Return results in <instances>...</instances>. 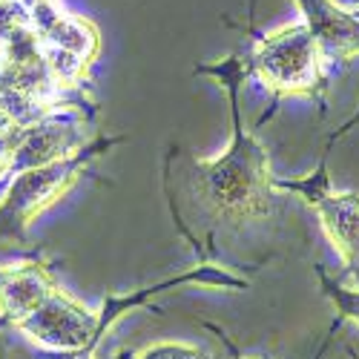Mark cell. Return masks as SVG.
I'll list each match as a JSON object with an SVG mask.
<instances>
[{
  "mask_svg": "<svg viewBox=\"0 0 359 359\" xmlns=\"http://www.w3.org/2000/svg\"><path fill=\"white\" fill-rule=\"evenodd\" d=\"M196 75H213L224 86L233 124L230 144L219 158L187 156L184 167H178V184L190 216L178 224L187 236L204 227L210 242L216 230L242 233L256 222L271 219L282 196L273 184L276 175L271 172V153L242 118V83L248 78V64L238 55H230L222 64L198 67Z\"/></svg>",
  "mask_w": 359,
  "mask_h": 359,
  "instance_id": "cell-1",
  "label": "cell"
},
{
  "mask_svg": "<svg viewBox=\"0 0 359 359\" xmlns=\"http://www.w3.org/2000/svg\"><path fill=\"white\" fill-rule=\"evenodd\" d=\"M72 93L57 81L23 0L0 4V112L29 127L69 104Z\"/></svg>",
  "mask_w": 359,
  "mask_h": 359,
  "instance_id": "cell-2",
  "label": "cell"
},
{
  "mask_svg": "<svg viewBox=\"0 0 359 359\" xmlns=\"http://www.w3.org/2000/svg\"><path fill=\"white\" fill-rule=\"evenodd\" d=\"M248 75H253L273 101L308 98L325 112V61L305 23H285L253 41L248 57Z\"/></svg>",
  "mask_w": 359,
  "mask_h": 359,
  "instance_id": "cell-3",
  "label": "cell"
},
{
  "mask_svg": "<svg viewBox=\"0 0 359 359\" xmlns=\"http://www.w3.org/2000/svg\"><path fill=\"white\" fill-rule=\"evenodd\" d=\"M124 141L127 135H98L72 158L12 175L9 187L0 196V236L15 238V242H26V233L32 227V222L78 184V178L89 170V164L98 161L112 147Z\"/></svg>",
  "mask_w": 359,
  "mask_h": 359,
  "instance_id": "cell-4",
  "label": "cell"
},
{
  "mask_svg": "<svg viewBox=\"0 0 359 359\" xmlns=\"http://www.w3.org/2000/svg\"><path fill=\"white\" fill-rule=\"evenodd\" d=\"M356 121H359V115H353L345 127L337 130V135L327 138L322 158L313 172H308L302 178H276L273 182L279 193H296L313 210V216L319 219V227L325 230L327 242L334 245V250L339 253L342 267H345L337 276V282L351 290H359V193L331 187L327 153H331L334 141L342 138Z\"/></svg>",
  "mask_w": 359,
  "mask_h": 359,
  "instance_id": "cell-5",
  "label": "cell"
},
{
  "mask_svg": "<svg viewBox=\"0 0 359 359\" xmlns=\"http://www.w3.org/2000/svg\"><path fill=\"white\" fill-rule=\"evenodd\" d=\"M26 9L57 81L69 93H78L101 52L98 26L83 15L67 12L61 0H29Z\"/></svg>",
  "mask_w": 359,
  "mask_h": 359,
  "instance_id": "cell-6",
  "label": "cell"
},
{
  "mask_svg": "<svg viewBox=\"0 0 359 359\" xmlns=\"http://www.w3.org/2000/svg\"><path fill=\"white\" fill-rule=\"evenodd\" d=\"M86 138H89V124H86L83 107L52 109L49 115L38 118L35 124H29L18 133L9 149V158L4 164V178L18 175L23 170H35V167L72 158L89 144Z\"/></svg>",
  "mask_w": 359,
  "mask_h": 359,
  "instance_id": "cell-7",
  "label": "cell"
},
{
  "mask_svg": "<svg viewBox=\"0 0 359 359\" xmlns=\"http://www.w3.org/2000/svg\"><path fill=\"white\" fill-rule=\"evenodd\" d=\"M61 287L41 259L0 264V325H18Z\"/></svg>",
  "mask_w": 359,
  "mask_h": 359,
  "instance_id": "cell-8",
  "label": "cell"
},
{
  "mask_svg": "<svg viewBox=\"0 0 359 359\" xmlns=\"http://www.w3.org/2000/svg\"><path fill=\"white\" fill-rule=\"evenodd\" d=\"M296 6L325 64H351V57L359 55V18L337 0H296Z\"/></svg>",
  "mask_w": 359,
  "mask_h": 359,
  "instance_id": "cell-9",
  "label": "cell"
},
{
  "mask_svg": "<svg viewBox=\"0 0 359 359\" xmlns=\"http://www.w3.org/2000/svg\"><path fill=\"white\" fill-rule=\"evenodd\" d=\"M313 271H316V276H319L322 296H325V299H331V305H334V311H337V319H334L331 331H327V339H325V345H322V351H325V348H327V342H331V337H334V331H337L339 325L353 322V325L359 327V290H351V287L339 285V282H337L331 273L325 271L322 264H316ZM322 351L316 353V359L322 356Z\"/></svg>",
  "mask_w": 359,
  "mask_h": 359,
  "instance_id": "cell-10",
  "label": "cell"
},
{
  "mask_svg": "<svg viewBox=\"0 0 359 359\" xmlns=\"http://www.w3.org/2000/svg\"><path fill=\"white\" fill-rule=\"evenodd\" d=\"M127 359H216V356L210 351L198 348V345H190V342L164 339V342H153V345L130 353Z\"/></svg>",
  "mask_w": 359,
  "mask_h": 359,
  "instance_id": "cell-11",
  "label": "cell"
},
{
  "mask_svg": "<svg viewBox=\"0 0 359 359\" xmlns=\"http://www.w3.org/2000/svg\"><path fill=\"white\" fill-rule=\"evenodd\" d=\"M23 359H95V353H86V351H46V348H38V351H29Z\"/></svg>",
  "mask_w": 359,
  "mask_h": 359,
  "instance_id": "cell-12",
  "label": "cell"
},
{
  "mask_svg": "<svg viewBox=\"0 0 359 359\" xmlns=\"http://www.w3.org/2000/svg\"><path fill=\"white\" fill-rule=\"evenodd\" d=\"M204 327H210V331H213V334H219V339L224 342V348H227L230 359H262V356H245L242 351H238V348H236V342H233V339H230L227 334H222V327H216V325H204Z\"/></svg>",
  "mask_w": 359,
  "mask_h": 359,
  "instance_id": "cell-13",
  "label": "cell"
},
{
  "mask_svg": "<svg viewBox=\"0 0 359 359\" xmlns=\"http://www.w3.org/2000/svg\"><path fill=\"white\" fill-rule=\"evenodd\" d=\"M348 356H351V359H359V353H356L353 348H348Z\"/></svg>",
  "mask_w": 359,
  "mask_h": 359,
  "instance_id": "cell-14",
  "label": "cell"
},
{
  "mask_svg": "<svg viewBox=\"0 0 359 359\" xmlns=\"http://www.w3.org/2000/svg\"><path fill=\"white\" fill-rule=\"evenodd\" d=\"M0 4H12V0H0Z\"/></svg>",
  "mask_w": 359,
  "mask_h": 359,
  "instance_id": "cell-15",
  "label": "cell"
},
{
  "mask_svg": "<svg viewBox=\"0 0 359 359\" xmlns=\"http://www.w3.org/2000/svg\"><path fill=\"white\" fill-rule=\"evenodd\" d=\"M353 4H356V6H359V0H353Z\"/></svg>",
  "mask_w": 359,
  "mask_h": 359,
  "instance_id": "cell-16",
  "label": "cell"
}]
</instances>
